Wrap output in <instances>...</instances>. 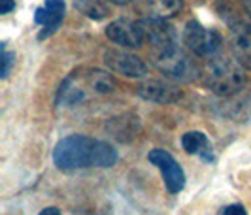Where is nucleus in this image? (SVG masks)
Here are the masks:
<instances>
[{"instance_id":"nucleus-1","label":"nucleus","mask_w":251,"mask_h":215,"mask_svg":"<svg viewBox=\"0 0 251 215\" xmlns=\"http://www.w3.org/2000/svg\"><path fill=\"white\" fill-rule=\"evenodd\" d=\"M117 161L119 155L108 142L85 134L64 136L53 149V163L64 172L83 168H112L117 165Z\"/></svg>"},{"instance_id":"nucleus-2","label":"nucleus","mask_w":251,"mask_h":215,"mask_svg":"<svg viewBox=\"0 0 251 215\" xmlns=\"http://www.w3.org/2000/svg\"><path fill=\"white\" fill-rule=\"evenodd\" d=\"M201 74L206 89H210L217 96H234L248 81L244 66L236 59H228L221 53L206 59Z\"/></svg>"},{"instance_id":"nucleus-3","label":"nucleus","mask_w":251,"mask_h":215,"mask_svg":"<svg viewBox=\"0 0 251 215\" xmlns=\"http://www.w3.org/2000/svg\"><path fill=\"white\" fill-rule=\"evenodd\" d=\"M153 64L163 72L166 77L176 81H193L201 76V68L179 48V44L170 46L166 49L150 51Z\"/></svg>"},{"instance_id":"nucleus-4","label":"nucleus","mask_w":251,"mask_h":215,"mask_svg":"<svg viewBox=\"0 0 251 215\" xmlns=\"http://www.w3.org/2000/svg\"><path fill=\"white\" fill-rule=\"evenodd\" d=\"M183 46L185 49L201 59H210L221 51L223 38L214 28H206L199 21H189L183 28Z\"/></svg>"},{"instance_id":"nucleus-5","label":"nucleus","mask_w":251,"mask_h":215,"mask_svg":"<svg viewBox=\"0 0 251 215\" xmlns=\"http://www.w3.org/2000/svg\"><path fill=\"white\" fill-rule=\"evenodd\" d=\"M148 161L153 166L159 168V172L163 176L164 187L168 189L170 194H177V192L183 191V187H185V172H183L181 165L166 149H161V147L151 149L150 155H148Z\"/></svg>"},{"instance_id":"nucleus-6","label":"nucleus","mask_w":251,"mask_h":215,"mask_svg":"<svg viewBox=\"0 0 251 215\" xmlns=\"http://www.w3.org/2000/svg\"><path fill=\"white\" fill-rule=\"evenodd\" d=\"M106 36L112 40L113 44L128 48V49H136L142 48L146 42V32L142 21H130V19H115L106 26Z\"/></svg>"},{"instance_id":"nucleus-7","label":"nucleus","mask_w":251,"mask_h":215,"mask_svg":"<svg viewBox=\"0 0 251 215\" xmlns=\"http://www.w3.org/2000/svg\"><path fill=\"white\" fill-rule=\"evenodd\" d=\"M104 63L115 74H121L130 79H144L148 76V64L138 55H132L123 49H108L104 53Z\"/></svg>"},{"instance_id":"nucleus-8","label":"nucleus","mask_w":251,"mask_h":215,"mask_svg":"<svg viewBox=\"0 0 251 215\" xmlns=\"http://www.w3.org/2000/svg\"><path fill=\"white\" fill-rule=\"evenodd\" d=\"M142 26L146 32V40L150 42V51L166 49L170 46L179 44L176 34V28L166 23V19H155V17H144Z\"/></svg>"},{"instance_id":"nucleus-9","label":"nucleus","mask_w":251,"mask_h":215,"mask_svg":"<svg viewBox=\"0 0 251 215\" xmlns=\"http://www.w3.org/2000/svg\"><path fill=\"white\" fill-rule=\"evenodd\" d=\"M64 13H66L64 0H46L44 6H40L34 13V21L42 26L38 40H46L50 38L51 34H55L57 28L63 23Z\"/></svg>"},{"instance_id":"nucleus-10","label":"nucleus","mask_w":251,"mask_h":215,"mask_svg":"<svg viewBox=\"0 0 251 215\" xmlns=\"http://www.w3.org/2000/svg\"><path fill=\"white\" fill-rule=\"evenodd\" d=\"M136 93L144 100L155 102V104H174L183 98L181 89L170 81H163V79H150V81L142 83L136 89Z\"/></svg>"},{"instance_id":"nucleus-11","label":"nucleus","mask_w":251,"mask_h":215,"mask_svg":"<svg viewBox=\"0 0 251 215\" xmlns=\"http://www.w3.org/2000/svg\"><path fill=\"white\" fill-rule=\"evenodd\" d=\"M228 42L234 59L244 68L251 70V25L246 21H236L230 25Z\"/></svg>"},{"instance_id":"nucleus-12","label":"nucleus","mask_w":251,"mask_h":215,"mask_svg":"<svg viewBox=\"0 0 251 215\" xmlns=\"http://www.w3.org/2000/svg\"><path fill=\"white\" fill-rule=\"evenodd\" d=\"M136 6L146 17L168 19L181 12L183 0H136Z\"/></svg>"},{"instance_id":"nucleus-13","label":"nucleus","mask_w":251,"mask_h":215,"mask_svg":"<svg viewBox=\"0 0 251 215\" xmlns=\"http://www.w3.org/2000/svg\"><path fill=\"white\" fill-rule=\"evenodd\" d=\"M181 147L189 155H199L204 163H214V151L208 136L201 130H189L181 136Z\"/></svg>"},{"instance_id":"nucleus-14","label":"nucleus","mask_w":251,"mask_h":215,"mask_svg":"<svg viewBox=\"0 0 251 215\" xmlns=\"http://www.w3.org/2000/svg\"><path fill=\"white\" fill-rule=\"evenodd\" d=\"M77 74L83 79L87 89H91V93H95V95H112L117 89V81L106 70L89 68V70H85V74H81V70H77Z\"/></svg>"},{"instance_id":"nucleus-15","label":"nucleus","mask_w":251,"mask_h":215,"mask_svg":"<svg viewBox=\"0 0 251 215\" xmlns=\"http://www.w3.org/2000/svg\"><path fill=\"white\" fill-rule=\"evenodd\" d=\"M138 117H134V115H128V117H113L112 121L113 123H110L108 125V130L112 132L113 138L117 140H123V142H126V134H130L132 138L136 136V132H138V128H136V125H138V121H136Z\"/></svg>"},{"instance_id":"nucleus-16","label":"nucleus","mask_w":251,"mask_h":215,"mask_svg":"<svg viewBox=\"0 0 251 215\" xmlns=\"http://www.w3.org/2000/svg\"><path fill=\"white\" fill-rule=\"evenodd\" d=\"M74 8L79 13H83L85 17L95 19V21H100L110 15L108 6L100 0H74Z\"/></svg>"},{"instance_id":"nucleus-17","label":"nucleus","mask_w":251,"mask_h":215,"mask_svg":"<svg viewBox=\"0 0 251 215\" xmlns=\"http://www.w3.org/2000/svg\"><path fill=\"white\" fill-rule=\"evenodd\" d=\"M2 48V70H0V77L2 79H6V77L10 76V70H12V66H13V63H15V53H10V51L6 49V44H2L0 46Z\"/></svg>"},{"instance_id":"nucleus-18","label":"nucleus","mask_w":251,"mask_h":215,"mask_svg":"<svg viewBox=\"0 0 251 215\" xmlns=\"http://www.w3.org/2000/svg\"><path fill=\"white\" fill-rule=\"evenodd\" d=\"M217 215H248V210L242 204H230V206L221 208V212Z\"/></svg>"},{"instance_id":"nucleus-19","label":"nucleus","mask_w":251,"mask_h":215,"mask_svg":"<svg viewBox=\"0 0 251 215\" xmlns=\"http://www.w3.org/2000/svg\"><path fill=\"white\" fill-rule=\"evenodd\" d=\"M15 8V2L13 0H2V6H0V13H10Z\"/></svg>"},{"instance_id":"nucleus-20","label":"nucleus","mask_w":251,"mask_h":215,"mask_svg":"<svg viewBox=\"0 0 251 215\" xmlns=\"http://www.w3.org/2000/svg\"><path fill=\"white\" fill-rule=\"evenodd\" d=\"M38 215H63V214H61L59 208H53V206H51V208H44Z\"/></svg>"},{"instance_id":"nucleus-21","label":"nucleus","mask_w":251,"mask_h":215,"mask_svg":"<svg viewBox=\"0 0 251 215\" xmlns=\"http://www.w3.org/2000/svg\"><path fill=\"white\" fill-rule=\"evenodd\" d=\"M244 8H246V12L250 13L251 17V0H244Z\"/></svg>"},{"instance_id":"nucleus-22","label":"nucleus","mask_w":251,"mask_h":215,"mask_svg":"<svg viewBox=\"0 0 251 215\" xmlns=\"http://www.w3.org/2000/svg\"><path fill=\"white\" fill-rule=\"evenodd\" d=\"M110 2H113V4H130L132 0H110Z\"/></svg>"}]
</instances>
